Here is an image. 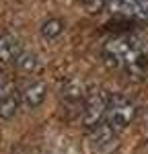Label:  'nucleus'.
<instances>
[{"mask_svg":"<svg viewBox=\"0 0 148 154\" xmlns=\"http://www.w3.org/2000/svg\"><path fill=\"white\" fill-rule=\"evenodd\" d=\"M109 101H111V95L105 93L103 88L86 91L85 103H82V109H80V119H82V125L86 130H93L99 123H103V119L107 115V109H109Z\"/></svg>","mask_w":148,"mask_h":154,"instance_id":"3","label":"nucleus"},{"mask_svg":"<svg viewBox=\"0 0 148 154\" xmlns=\"http://www.w3.org/2000/svg\"><path fill=\"white\" fill-rule=\"evenodd\" d=\"M64 27L66 25L60 19H48L45 23L41 25V37L48 39V41H54V39H58L64 33Z\"/></svg>","mask_w":148,"mask_h":154,"instance_id":"8","label":"nucleus"},{"mask_svg":"<svg viewBox=\"0 0 148 154\" xmlns=\"http://www.w3.org/2000/svg\"><path fill=\"white\" fill-rule=\"evenodd\" d=\"M136 117V105L123 95H113L109 101L107 115L103 119V125H107L113 134H122Z\"/></svg>","mask_w":148,"mask_h":154,"instance_id":"4","label":"nucleus"},{"mask_svg":"<svg viewBox=\"0 0 148 154\" xmlns=\"http://www.w3.org/2000/svg\"><path fill=\"white\" fill-rule=\"evenodd\" d=\"M19 68L25 72H37L39 70V60H37L35 54H29V51H25L23 58H21V62H19Z\"/></svg>","mask_w":148,"mask_h":154,"instance_id":"9","label":"nucleus"},{"mask_svg":"<svg viewBox=\"0 0 148 154\" xmlns=\"http://www.w3.org/2000/svg\"><path fill=\"white\" fill-rule=\"evenodd\" d=\"M19 105L21 99L12 86V80L4 72H0V119H12L19 111Z\"/></svg>","mask_w":148,"mask_h":154,"instance_id":"5","label":"nucleus"},{"mask_svg":"<svg viewBox=\"0 0 148 154\" xmlns=\"http://www.w3.org/2000/svg\"><path fill=\"white\" fill-rule=\"evenodd\" d=\"M48 97V84L43 80H37V78H31L23 82V86L19 88V99H21V105L27 107V109H37L45 101Z\"/></svg>","mask_w":148,"mask_h":154,"instance_id":"6","label":"nucleus"},{"mask_svg":"<svg viewBox=\"0 0 148 154\" xmlns=\"http://www.w3.org/2000/svg\"><path fill=\"white\" fill-rule=\"evenodd\" d=\"M88 12L107 11L125 21H148V0H82Z\"/></svg>","mask_w":148,"mask_h":154,"instance_id":"2","label":"nucleus"},{"mask_svg":"<svg viewBox=\"0 0 148 154\" xmlns=\"http://www.w3.org/2000/svg\"><path fill=\"white\" fill-rule=\"evenodd\" d=\"M23 54H25V49L14 35H11V33H2L0 35V62L2 64L19 66Z\"/></svg>","mask_w":148,"mask_h":154,"instance_id":"7","label":"nucleus"},{"mask_svg":"<svg viewBox=\"0 0 148 154\" xmlns=\"http://www.w3.org/2000/svg\"><path fill=\"white\" fill-rule=\"evenodd\" d=\"M103 60L128 78H140L148 70V39L140 35H119L103 45Z\"/></svg>","mask_w":148,"mask_h":154,"instance_id":"1","label":"nucleus"}]
</instances>
